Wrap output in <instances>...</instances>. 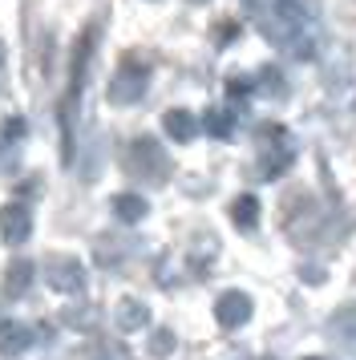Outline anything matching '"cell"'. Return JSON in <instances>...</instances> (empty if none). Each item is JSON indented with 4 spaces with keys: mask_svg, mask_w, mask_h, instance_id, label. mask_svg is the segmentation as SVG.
<instances>
[{
    "mask_svg": "<svg viewBox=\"0 0 356 360\" xmlns=\"http://www.w3.org/2000/svg\"><path fill=\"white\" fill-rule=\"evenodd\" d=\"M215 320L223 328H243L251 320V295L247 292H223L215 300Z\"/></svg>",
    "mask_w": 356,
    "mask_h": 360,
    "instance_id": "8",
    "label": "cell"
},
{
    "mask_svg": "<svg viewBox=\"0 0 356 360\" xmlns=\"http://www.w3.org/2000/svg\"><path fill=\"white\" fill-rule=\"evenodd\" d=\"M113 320H117V328H122V332H138V328L150 324V308H146L142 300H122Z\"/></svg>",
    "mask_w": 356,
    "mask_h": 360,
    "instance_id": "12",
    "label": "cell"
},
{
    "mask_svg": "<svg viewBox=\"0 0 356 360\" xmlns=\"http://www.w3.org/2000/svg\"><path fill=\"white\" fill-rule=\"evenodd\" d=\"M203 130H207L210 138L227 142V138L235 134V117L227 114V110H207V117H203Z\"/></svg>",
    "mask_w": 356,
    "mask_h": 360,
    "instance_id": "15",
    "label": "cell"
},
{
    "mask_svg": "<svg viewBox=\"0 0 356 360\" xmlns=\"http://www.w3.org/2000/svg\"><path fill=\"white\" fill-rule=\"evenodd\" d=\"M20 134H25V122H20V117H13V122L4 126V138H8V142H16Z\"/></svg>",
    "mask_w": 356,
    "mask_h": 360,
    "instance_id": "18",
    "label": "cell"
},
{
    "mask_svg": "<svg viewBox=\"0 0 356 360\" xmlns=\"http://www.w3.org/2000/svg\"><path fill=\"white\" fill-rule=\"evenodd\" d=\"M227 41H235V20H223L219 25V45H227Z\"/></svg>",
    "mask_w": 356,
    "mask_h": 360,
    "instance_id": "19",
    "label": "cell"
},
{
    "mask_svg": "<svg viewBox=\"0 0 356 360\" xmlns=\"http://www.w3.org/2000/svg\"><path fill=\"white\" fill-rule=\"evenodd\" d=\"M150 352H154V356H170V352H174V332H166V328H162V332H154Z\"/></svg>",
    "mask_w": 356,
    "mask_h": 360,
    "instance_id": "16",
    "label": "cell"
},
{
    "mask_svg": "<svg viewBox=\"0 0 356 360\" xmlns=\"http://www.w3.org/2000/svg\"><path fill=\"white\" fill-rule=\"evenodd\" d=\"M231 223L239 231H255L259 227V198L255 195H239L231 202Z\"/></svg>",
    "mask_w": 356,
    "mask_h": 360,
    "instance_id": "13",
    "label": "cell"
},
{
    "mask_svg": "<svg viewBox=\"0 0 356 360\" xmlns=\"http://www.w3.org/2000/svg\"><path fill=\"white\" fill-rule=\"evenodd\" d=\"M162 130L170 134L174 142H194V134H198V122H194L191 110H166V114H162Z\"/></svg>",
    "mask_w": 356,
    "mask_h": 360,
    "instance_id": "11",
    "label": "cell"
},
{
    "mask_svg": "<svg viewBox=\"0 0 356 360\" xmlns=\"http://www.w3.org/2000/svg\"><path fill=\"white\" fill-rule=\"evenodd\" d=\"M304 360H324V356H304Z\"/></svg>",
    "mask_w": 356,
    "mask_h": 360,
    "instance_id": "20",
    "label": "cell"
},
{
    "mask_svg": "<svg viewBox=\"0 0 356 360\" xmlns=\"http://www.w3.org/2000/svg\"><path fill=\"white\" fill-rule=\"evenodd\" d=\"M146 85H150V65L126 57L122 69L113 73V82H110V101L113 105H134V101L146 98Z\"/></svg>",
    "mask_w": 356,
    "mask_h": 360,
    "instance_id": "4",
    "label": "cell"
},
{
    "mask_svg": "<svg viewBox=\"0 0 356 360\" xmlns=\"http://www.w3.org/2000/svg\"><path fill=\"white\" fill-rule=\"evenodd\" d=\"M0 61H4V45H0Z\"/></svg>",
    "mask_w": 356,
    "mask_h": 360,
    "instance_id": "21",
    "label": "cell"
},
{
    "mask_svg": "<svg viewBox=\"0 0 356 360\" xmlns=\"http://www.w3.org/2000/svg\"><path fill=\"white\" fill-rule=\"evenodd\" d=\"M32 344V328L20 320H0V356H20Z\"/></svg>",
    "mask_w": 356,
    "mask_h": 360,
    "instance_id": "9",
    "label": "cell"
},
{
    "mask_svg": "<svg viewBox=\"0 0 356 360\" xmlns=\"http://www.w3.org/2000/svg\"><path fill=\"white\" fill-rule=\"evenodd\" d=\"M45 279H49V288L61 292V295H81L85 292V267H81L77 259H69V255H53Z\"/></svg>",
    "mask_w": 356,
    "mask_h": 360,
    "instance_id": "6",
    "label": "cell"
},
{
    "mask_svg": "<svg viewBox=\"0 0 356 360\" xmlns=\"http://www.w3.org/2000/svg\"><path fill=\"white\" fill-rule=\"evenodd\" d=\"M263 37L279 45L288 57L307 61L316 53V13L307 0H247Z\"/></svg>",
    "mask_w": 356,
    "mask_h": 360,
    "instance_id": "1",
    "label": "cell"
},
{
    "mask_svg": "<svg viewBox=\"0 0 356 360\" xmlns=\"http://www.w3.org/2000/svg\"><path fill=\"white\" fill-rule=\"evenodd\" d=\"M126 170L134 179L158 186V182L170 179V158H166V150H162L154 138H134L126 146Z\"/></svg>",
    "mask_w": 356,
    "mask_h": 360,
    "instance_id": "3",
    "label": "cell"
},
{
    "mask_svg": "<svg viewBox=\"0 0 356 360\" xmlns=\"http://www.w3.org/2000/svg\"><path fill=\"white\" fill-rule=\"evenodd\" d=\"M247 94H251V82H247V77H231V82H227V98L243 101Z\"/></svg>",
    "mask_w": 356,
    "mask_h": 360,
    "instance_id": "17",
    "label": "cell"
},
{
    "mask_svg": "<svg viewBox=\"0 0 356 360\" xmlns=\"http://www.w3.org/2000/svg\"><path fill=\"white\" fill-rule=\"evenodd\" d=\"M263 142H272V150L259 154V179H279V174L291 166L295 150H291L284 126H263Z\"/></svg>",
    "mask_w": 356,
    "mask_h": 360,
    "instance_id": "5",
    "label": "cell"
},
{
    "mask_svg": "<svg viewBox=\"0 0 356 360\" xmlns=\"http://www.w3.org/2000/svg\"><path fill=\"white\" fill-rule=\"evenodd\" d=\"M32 235V211L25 202H4L0 207V239L8 247H20Z\"/></svg>",
    "mask_w": 356,
    "mask_h": 360,
    "instance_id": "7",
    "label": "cell"
},
{
    "mask_svg": "<svg viewBox=\"0 0 356 360\" xmlns=\"http://www.w3.org/2000/svg\"><path fill=\"white\" fill-rule=\"evenodd\" d=\"M194 4H203V0H194Z\"/></svg>",
    "mask_w": 356,
    "mask_h": 360,
    "instance_id": "22",
    "label": "cell"
},
{
    "mask_svg": "<svg viewBox=\"0 0 356 360\" xmlns=\"http://www.w3.org/2000/svg\"><path fill=\"white\" fill-rule=\"evenodd\" d=\"M97 29H85L73 45V57H69V89L61 98V110H57V122H61V158L73 162V150H77V110H81V94H85V73H89V53H94Z\"/></svg>",
    "mask_w": 356,
    "mask_h": 360,
    "instance_id": "2",
    "label": "cell"
},
{
    "mask_svg": "<svg viewBox=\"0 0 356 360\" xmlns=\"http://www.w3.org/2000/svg\"><path fill=\"white\" fill-rule=\"evenodd\" d=\"M32 276H37L32 259H13L8 271H4V295H8V300H20V295L32 288Z\"/></svg>",
    "mask_w": 356,
    "mask_h": 360,
    "instance_id": "10",
    "label": "cell"
},
{
    "mask_svg": "<svg viewBox=\"0 0 356 360\" xmlns=\"http://www.w3.org/2000/svg\"><path fill=\"white\" fill-rule=\"evenodd\" d=\"M146 198L142 195H129V191H122V195H113V214L122 219V223H142L146 219Z\"/></svg>",
    "mask_w": 356,
    "mask_h": 360,
    "instance_id": "14",
    "label": "cell"
}]
</instances>
